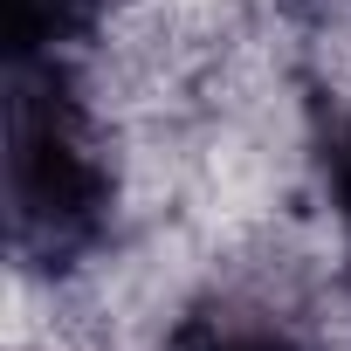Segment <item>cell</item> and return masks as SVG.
<instances>
[{
	"label": "cell",
	"mask_w": 351,
	"mask_h": 351,
	"mask_svg": "<svg viewBox=\"0 0 351 351\" xmlns=\"http://www.w3.org/2000/svg\"><path fill=\"white\" fill-rule=\"evenodd\" d=\"M110 172L69 62H8V228L21 262H69L104 234Z\"/></svg>",
	"instance_id": "obj_1"
},
{
	"label": "cell",
	"mask_w": 351,
	"mask_h": 351,
	"mask_svg": "<svg viewBox=\"0 0 351 351\" xmlns=\"http://www.w3.org/2000/svg\"><path fill=\"white\" fill-rule=\"evenodd\" d=\"M104 0H8V62H69Z\"/></svg>",
	"instance_id": "obj_2"
},
{
	"label": "cell",
	"mask_w": 351,
	"mask_h": 351,
	"mask_svg": "<svg viewBox=\"0 0 351 351\" xmlns=\"http://www.w3.org/2000/svg\"><path fill=\"white\" fill-rule=\"evenodd\" d=\"M324 186H330V214H337L344 234H351V117L324 138Z\"/></svg>",
	"instance_id": "obj_3"
}]
</instances>
